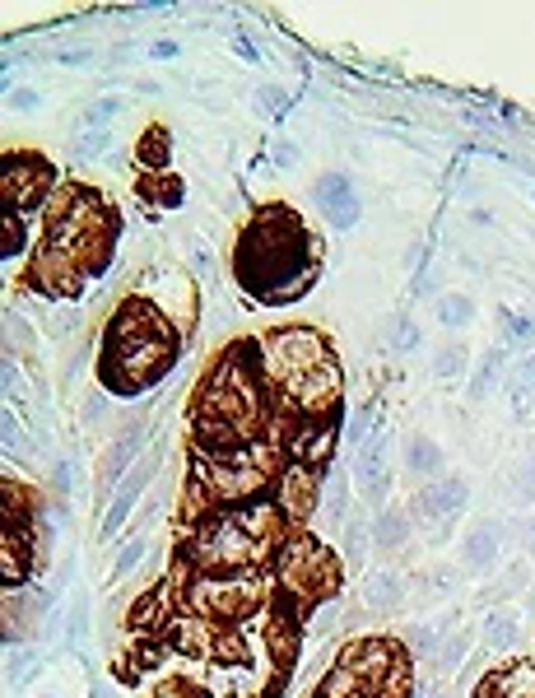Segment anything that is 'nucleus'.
<instances>
[{
    "label": "nucleus",
    "instance_id": "nucleus-34",
    "mask_svg": "<svg viewBox=\"0 0 535 698\" xmlns=\"http://www.w3.org/2000/svg\"><path fill=\"white\" fill-rule=\"evenodd\" d=\"M419 340H424V331H419L415 317H396V322L387 326V345L396 349V354H410V349H419Z\"/></svg>",
    "mask_w": 535,
    "mask_h": 698
},
{
    "label": "nucleus",
    "instance_id": "nucleus-17",
    "mask_svg": "<svg viewBox=\"0 0 535 698\" xmlns=\"http://www.w3.org/2000/svg\"><path fill=\"white\" fill-rule=\"evenodd\" d=\"M359 601L368 615H396V610L410 601V582H405V573H396V568H377V573L363 578Z\"/></svg>",
    "mask_w": 535,
    "mask_h": 698
},
{
    "label": "nucleus",
    "instance_id": "nucleus-19",
    "mask_svg": "<svg viewBox=\"0 0 535 698\" xmlns=\"http://www.w3.org/2000/svg\"><path fill=\"white\" fill-rule=\"evenodd\" d=\"M368 531H373V550L401 554L405 545L415 540V522H410V508H396V503L377 508V512H373V522H368Z\"/></svg>",
    "mask_w": 535,
    "mask_h": 698
},
{
    "label": "nucleus",
    "instance_id": "nucleus-21",
    "mask_svg": "<svg viewBox=\"0 0 535 698\" xmlns=\"http://www.w3.org/2000/svg\"><path fill=\"white\" fill-rule=\"evenodd\" d=\"M526 587H531V564H526V559H512V564L498 568V578L489 582V587L475 591V601H480L484 610H494V605L512 601V596H522Z\"/></svg>",
    "mask_w": 535,
    "mask_h": 698
},
{
    "label": "nucleus",
    "instance_id": "nucleus-24",
    "mask_svg": "<svg viewBox=\"0 0 535 698\" xmlns=\"http://www.w3.org/2000/svg\"><path fill=\"white\" fill-rule=\"evenodd\" d=\"M498 363H503L498 345H494V349H484V354H480V368H475V377H470V401H475V405L489 401V396L498 391V382H503V368H498Z\"/></svg>",
    "mask_w": 535,
    "mask_h": 698
},
{
    "label": "nucleus",
    "instance_id": "nucleus-30",
    "mask_svg": "<svg viewBox=\"0 0 535 698\" xmlns=\"http://www.w3.org/2000/svg\"><path fill=\"white\" fill-rule=\"evenodd\" d=\"M447 633H452V629H447V624H415V629H410V633H405V647H410V661H433V652H438V643H442V638H447Z\"/></svg>",
    "mask_w": 535,
    "mask_h": 698
},
{
    "label": "nucleus",
    "instance_id": "nucleus-26",
    "mask_svg": "<svg viewBox=\"0 0 535 698\" xmlns=\"http://www.w3.org/2000/svg\"><path fill=\"white\" fill-rule=\"evenodd\" d=\"M368 545H373V531H368V522H345V526H340V559H345L349 568H363V554H368Z\"/></svg>",
    "mask_w": 535,
    "mask_h": 698
},
{
    "label": "nucleus",
    "instance_id": "nucleus-45",
    "mask_svg": "<svg viewBox=\"0 0 535 698\" xmlns=\"http://www.w3.org/2000/svg\"><path fill=\"white\" fill-rule=\"evenodd\" d=\"M5 340H10V345H19V349L33 345V336H28V322H24V317H14V312L5 317Z\"/></svg>",
    "mask_w": 535,
    "mask_h": 698
},
{
    "label": "nucleus",
    "instance_id": "nucleus-10",
    "mask_svg": "<svg viewBox=\"0 0 535 698\" xmlns=\"http://www.w3.org/2000/svg\"><path fill=\"white\" fill-rule=\"evenodd\" d=\"M354 489L368 508H387L391 503V429L373 424V433L363 438L359 457H354Z\"/></svg>",
    "mask_w": 535,
    "mask_h": 698
},
{
    "label": "nucleus",
    "instance_id": "nucleus-42",
    "mask_svg": "<svg viewBox=\"0 0 535 698\" xmlns=\"http://www.w3.org/2000/svg\"><path fill=\"white\" fill-rule=\"evenodd\" d=\"M70 489H75V466H70V457H61V461L52 466V494H56V498H66Z\"/></svg>",
    "mask_w": 535,
    "mask_h": 698
},
{
    "label": "nucleus",
    "instance_id": "nucleus-40",
    "mask_svg": "<svg viewBox=\"0 0 535 698\" xmlns=\"http://www.w3.org/2000/svg\"><path fill=\"white\" fill-rule=\"evenodd\" d=\"M512 550L535 554V522L531 517H512Z\"/></svg>",
    "mask_w": 535,
    "mask_h": 698
},
{
    "label": "nucleus",
    "instance_id": "nucleus-46",
    "mask_svg": "<svg viewBox=\"0 0 535 698\" xmlns=\"http://www.w3.org/2000/svg\"><path fill=\"white\" fill-rule=\"evenodd\" d=\"M256 108L266 112V117H280V112H284V94L266 84V89H256Z\"/></svg>",
    "mask_w": 535,
    "mask_h": 698
},
{
    "label": "nucleus",
    "instance_id": "nucleus-15",
    "mask_svg": "<svg viewBox=\"0 0 535 698\" xmlns=\"http://www.w3.org/2000/svg\"><path fill=\"white\" fill-rule=\"evenodd\" d=\"M312 205L331 219L335 229H354L363 215V205H359V196H354L345 173H321L317 182H312Z\"/></svg>",
    "mask_w": 535,
    "mask_h": 698
},
{
    "label": "nucleus",
    "instance_id": "nucleus-8",
    "mask_svg": "<svg viewBox=\"0 0 535 698\" xmlns=\"http://www.w3.org/2000/svg\"><path fill=\"white\" fill-rule=\"evenodd\" d=\"M284 461H298L308 470H331V457L340 447V410L335 415H289L280 429Z\"/></svg>",
    "mask_w": 535,
    "mask_h": 698
},
{
    "label": "nucleus",
    "instance_id": "nucleus-7",
    "mask_svg": "<svg viewBox=\"0 0 535 698\" xmlns=\"http://www.w3.org/2000/svg\"><path fill=\"white\" fill-rule=\"evenodd\" d=\"M466 503H470L466 475H442V480L419 484L405 508H410V522H415V531H424L428 540H447Z\"/></svg>",
    "mask_w": 535,
    "mask_h": 698
},
{
    "label": "nucleus",
    "instance_id": "nucleus-25",
    "mask_svg": "<svg viewBox=\"0 0 535 698\" xmlns=\"http://www.w3.org/2000/svg\"><path fill=\"white\" fill-rule=\"evenodd\" d=\"M470 368V354L461 340H447V345H438V354H433V377L438 382H456V377Z\"/></svg>",
    "mask_w": 535,
    "mask_h": 698
},
{
    "label": "nucleus",
    "instance_id": "nucleus-23",
    "mask_svg": "<svg viewBox=\"0 0 535 698\" xmlns=\"http://www.w3.org/2000/svg\"><path fill=\"white\" fill-rule=\"evenodd\" d=\"M433 317H438V326L442 331H466L470 322H475V298L470 294H461V289H456V294H442L438 298V308H433Z\"/></svg>",
    "mask_w": 535,
    "mask_h": 698
},
{
    "label": "nucleus",
    "instance_id": "nucleus-48",
    "mask_svg": "<svg viewBox=\"0 0 535 698\" xmlns=\"http://www.w3.org/2000/svg\"><path fill=\"white\" fill-rule=\"evenodd\" d=\"M270 159H275V168H298V149L289 145V140H275Z\"/></svg>",
    "mask_w": 535,
    "mask_h": 698
},
{
    "label": "nucleus",
    "instance_id": "nucleus-9",
    "mask_svg": "<svg viewBox=\"0 0 535 698\" xmlns=\"http://www.w3.org/2000/svg\"><path fill=\"white\" fill-rule=\"evenodd\" d=\"M405 661H410V652H405L396 638H382V633H368V638H354V643L335 657V666H345V671L359 675V685L368 689V694H377V689L387 685L391 671H401Z\"/></svg>",
    "mask_w": 535,
    "mask_h": 698
},
{
    "label": "nucleus",
    "instance_id": "nucleus-47",
    "mask_svg": "<svg viewBox=\"0 0 535 698\" xmlns=\"http://www.w3.org/2000/svg\"><path fill=\"white\" fill-rule=\"evenodd\" d=\"M512 382H517V387H526V391H535V354H522V359H517V368H512Z\"/></svg>",
    "mask_w": 535,
    "mask_h": 698
},
{
    "label": "nucleus",
    "instance_id": "nucleus-36",
    "mask_svg": "<svg viewBox=\"0 0 535 698\" xmlns=\"http://www.w3.org/2000/svg\"><path fill=\"white\" fill-rule=\"evenodd\" d=\"M145 540H126L117 550V559H112V582H121V578H131L135 568H140V559H145Z\"/></svg>",
    "mask_w": 535,
    "mask_h": 698
},
{
    "label": "nucleus",
    "instance_id": "nucleus-51",
    "mask_svg": "<svg viewBox=\"0 0 535 698\" xmlns=\"http://www.w3.org/2000/svg\"><path fill=\"white\" fill-rule=\"evenodd\" d=\"M103 415H107V396H89V405H84V424H98Z\"/></svg>",
    "mask_w": 535,
    "mask_h": 698
},
{
    "label": "nucleus",
    "instance_id": "nucleus-49",
    "mask_svg": "<svg viewBox=\"0 0 535 698\" xmlns=\"http://www.w3.org/2000/svg\"><path fill=\"white\" fill-rule=\"evenodd\" d=\"M5 452H19V457H24V429H19V424H14V415H5Z\"/></svg>",
    "mask_w": 535,
    "mask_h": 698
},
{
    "label": "nucleus",
    "instance_id": "nucleus-35",
    "mask_svg": "<svg viewBox=\"0 0 535 698\" xmlns=\"http://www.w3.org/2000/svg\"><path fill=\"white\" fill-rule=\"evenodd\" d=\"M112 154V131H84L75 140V159L80 163H94V159H107Z\"/></svg>",
    "mask_w": 535,
    "mask_h": 698
},
{
    "label": "nucleus",
    "instance_id": "nucleus-20",
    "mask_svg": "<svg viewBox=\"0 0 535 698\" xmlns=\"http://www.w3.org/2000/svg\"><path fill=\"white\" fill-rule=\"evenodd\" d=\"M401 461H405V475H415L419 484L442 480V470H447V452H442L438 438H428L424 429L405 438V457Z\"/></svg>",
    "mask_w": 535,
    "mask_h": 698
},
{
    "label": "nucleus",
    "instance_id": "nucleus-29",
    "mask_svg": "<svg viewBox=\"0 0 535 698\" xmlns=\"http://www.w3.org/2000/svg\"><path fill=\"white\" fill-rule=\"evenodd\" d=\"M498 322H503V340H508V345H531L535 340V312L531 308H503Z\"/></svg>",
    "mask_w": 535,
    "mask_h": 698
},
{
    "label": "nucleus",
    "instance_id": "nucleus-44",
    "mask_svg": "<svg viewBox=\"0 0 535 698\" xmlns=\"http://www.w3.org/2000/svg\"><path fill=\"white\" fill-rule=\"evenodd\" d=\"M10 108L14 112H38L42 108V94H38V89H24V84H19V89H10Z\"/></svg>",
    "mask_w": 535,
    "mask_h": 698
},
{
    "label": "nucleus",
    "instance_id": "nucleus-32",
    "mask_svg": "<svg viewBox=\"0 0 535 698\" xmlns=\"http://www.w3.org/2000/svg\"><path fill=\"white\" fill-rule=\"evenodd\" d=\"M470 652V629H452L447 638L438 643V652H433V661H438V671H456L461 661H466Z\"/></svg>",
    "mask_w": 535,
    "mask_h": 698
},
{
    "label": "nucleus",
    "instance_id": "nucleus-16",
    "mask_svg": "<svg viewBox=\"0 0 535 698\" xmlns=\"http://www.w3.org/2000/svg\"><path fill=\"white\" fill-rule=\"evenodd\" d=\"M140 447H145V429H140V424L121 429L117 438L107 443L103 461H98V489H103V494H117L121 475H131V470L140 466Z\"/></svg>",
    "mask_w": 535,
    "mask_h": 698
},
{
    "label": "nucleus",
    "instance_id": "nucleus-13",
    "mask_svg": "<svg viewBox=\"0 0 535 698\" xmlns=\"http://www.w3.org/2000/svg\"><path fill=\"white\" fill-rule=\"evenodd\" d=\"M52 187H56V173L47 159H38V154H10L5 159V215L33 210Z\"/></svg>",
    "mask_w": 535,
    "mask_h": 698
},
{
    "label": "nucleus",
    "instance_id": "nucleus-2",
    "mask_svg": "<svg viewBox=\"0 0 535 698\" xmlns=\"http://www.w3.org/2000/svg\"><path fill=\"white\" fill-rule=\"evenodd\" d=\"M177 354H182V340L163 308H154L149 298H126L103 331L98 377L112 396H135L173 373Z\"/></svg>",
    "mask_w": 535,
    "mask_h": 698
},
{
    "label": "nucleus",
    "instance_id": "nucleus-27",
    "mask_svg": "<svg viewBox=\"0 0 535 698\" xmlns=\"http://www.w3.org/2000/svg\"><path fill=\"white\" fill-rule=\"evenodd\" d=\"M461 582V573H456L452 564H438V568H424L419 573V601H442V596H452V587Z\"/></svg>",
    "mask_w": 535,
    "mask_h": 698
},
{
    "label": "nucleus",
    "instance_id": "nucleus-31",
    "mask_svg": "<svg viewBox=\"0 0 535 698\" xmlns=\"http://www.w3.org/2000/svg\"><path fill=\"white\" fill-rule=\"evenodd\" d=\"M145 201L159 210H173V205H182V182L168 173H145Z\"/></svg>",
    "mask_w": 535,
    "mask_h": 698
},
{
    "label": "nucleus",
    "instance_id": "nucleus-6",
    "mask_svg": "<svg viewBox=\"0 0 535 698\" xmlns=\"http://www.w3.org/2000/svg\"><path fill=\"white\" fill-rule=\"evenodd\" d=\"M256 345H261V363H266V377H270V387H275V396L298 387L303 377L321 373L326 363H335L331 345L312 326H280V331L261 336Z\"/></svg>",
    "mask_w": 535,
    "mask_h": 698
},
{
    "label": "nucleus",
    "instance_id": "nucleus-18",
    "mask_svg": "<svg viewBox=\"0 0 535 698\" xmlns=\"http://www.w3.org/2000/svg\"><path fill=\"white\" fill-rule=\"evenodd\" d=\"M154 470H159V457H145L140 466L126 475V480L117 484V494H112V503H107V517H103V536H117L121 522L135 512V503H140V494L149 489V480H154Z\"/></svg>",
    "mask_w": 535,
    "mask_h": 698
},
{
    "label": "nucleus",
    "instance_id": "nucleus-52",
    "mask_svg": "<svg viewBox=\"0 0 535 698\" xmlns=\"http://www.w3.org/2000/svg\"><path fill=\"white\" fill-rule=\"evenodd\" d=\"M233 52H238L242 61H256V47H252V42H247V38H242V33H238V38H233Z\"/></svg>",
    "mask_w": 535,
    "mask_h": 698
},
{
    "label": "nucleus",
    "instance_id": "nucleus-22",
    "mask_svg": "<svg viewBox=\"0 0 535 698\" xmlns=\"http://www.w3.org/2000/svg\"><path fill=\"white\" fill-rule=\"evenodd\" d=\"M517 638H522V615L512 605H494L480 624L484 652H508V647H517Z\"/></svg>",
    "mask_w": 535,
    "mask_h": 698
},
{
    "label": "nucleus",
    "instance_id": "nucleus-1",
    "mask_svg": "<svg viewBox=\"0 0 535 698\" xmlns=\"http://www.w3.org/2000/svg\"><path fill=\"white\" fill-rule=\"evenodd\" d=\"M233 275L256 303H294L317 280V242L289 205H266L242 229Z\"/></svg>",
    "mask_w": 535,
    "mask_h": 698
},
{
    "label": "nucleus",
    "instance_id": "nucleus-41",
    "mask_svg": "<svg viewBox=\"0 0 535 698\" xmlns=\"http://www.w3.org/2000/svg\"><path fill=\"white\" fill-rule=\"evenodd\" d=\"M33 671V652H24V647H10V666H5V680L10 685H24V675Z\"/></svg>",
    "mask_w": 535,
    "mask_h": 698
},
{
    "label": "nucleus",
    "instance_id": "nucleus-37",
    "mask_svg": "<svg viewBox=\"0 0 535 698\" xmlns=\"http://www.w3.org/2000/svg\"><path fill=\"white\" fill-rule=\"evenodd\" d=\"M117 112H121V98H98L94 108H84L80 126H84V131H103V126L117 117Z\"/></svg>",
    "mask_w": 535,
    "mask_h": 698
},
{
    "label": "nucleus",
    "instance_id": "nucleus-5",
    "mask_svg": "<svg viewBox=\"0 0 535 698\" xmlns=\"http://www.w3.org/2000/svg\"><path fill=\"white\" fill-rule=\"evenodd\" d=\"M182 564L196 568V573H242V568L261 564V554H256L252 536L242 531L238 512L233 508H210L205 517L187 522V536H182Z\"/></svg>",
    "mask_w": 535,
    "mask_h": 698
},
{
    "label": "nucleus",
    "instance_id": "nucleus-43",
    "mask_svg": "<svg viewBox=\"0 0 535 698\" xmlns=\"http://www.w3.org/2000/svg\"><path fill=\"white\" fill-rule=\"evenodd\" d=\"M154 698H205V694L191 685V680H163V685L154 689Z\"/></svg>",
    "mask_w": 535,
    "mask_h": 698
},
{
    "label": "nucleus",
    "instance_id": "nucleus-12",
    "mask_svg": "<svg viewBox=\"0 0 535 698\" xmlns=\"http://www.w3.org/2000/svg\"><path fill=\"white\" fill-rule=\"evenodd\" d=\"M512 550V517H480L456 545V564L466 573H489Z\"/></svg>",
    "mask_w": 535,
    "mask_h": 698
},
{
    "label": "nucleus",
    "instance_id": "nucleus-14",
    "mask_svg": "<svg viewBox=\"0 0 535 698\" xmlns=\"http://www.w3.org/2000/svg\"><path fill=\"white\" fill-rule=\"evenodd\" d=\"M303 629H308V610H303L294 596L275 591V601H270V624H266V647H270V661H275L280 671L294 666Z\"/></svg>",
    "mask_w": 535,
    "mask_h": 698
},
{
    "label": "nucleus",
    "instance_id": "nucleus-3",
    "mask_svg": "<svg viewBox=\"0 0 535 698\" xmlns=\"http://www.w3.org/2000/svg\"><path fill=\"white\" fill-rule=\"evenodd\" d=\"M270 573H275V582H280L275 591L294 596L308 615L317 610V605H331L335 596H340V559H335L317 536L298 531V526L289 531V540H284L280 550H275Z\"/></svg>",
    "mask_w": 535,
    "mask_h": 698
},
{
    "label": "nucleus",
    "instance_id": "nucleus-50",
    "mask_svg": "<svg viewBox=\"0 0 535 698\" xmlns=\"http://www.w3.org/2000/svg\"><path fill=\"white\" fill-rule=\"evenodd\" d=\"M177 56V42L159 38V42H149V61H173Z\"/></svg>",
    "mask_w": 535,
    "mask_h": 698
},
{
    "label": "nucleus",
    "instance_id": "nucleus-11",
    "mask_svg": "<svg viewBox=\"0 0 535 698\" xmlns=\"http://www.w3.org/2000/svg\"><path fill=\"white\" fill-rule=\"evenodd\" d=\"M321 470H308L298 466V461H284L275 484H270V498H275V508L289 517V526L308 522L312 512H321Z\"/></svg>",
    "mask_w": 535,
    "mask_h": 698
},
{
    "label": "nucleus",
    "instance_id": "nucleus-33",
    "mask_svg": "<svg viewBox=\"0 0 535 698\" xmlns=\"http://www.w3.org/2000/svg\"><path fill=\"white\" fill-rule=\"evenodd\" d=\"M321 512H326V522H335V526H345L349 517V489H345V480L335 475V480H326L321 484Z\"/></svg>",
    "mask_w": 535,
    "mask_h": 698
},
{
    "label": "nucleus",
    "instance_id": "nucleus-39",
    "mask_svg": "<svg viewBox=\"0 0 535 698\" xmlns=\"http://www.w3.org/2000/svg\"><path fill=\"white\" fill-rule=\"evenodd\" d=\"M368 424H373V405H359V410H354V415H349V429H345V438L354 447H363V438H368Z\"/></svg>",
    "mask_w": 535,
    "mask_h": 698
},
{
    "label": "nucleus",
    "instance_id": "nucleus-38",
    "mask_svg": "<svg viewBox=\"0 0 535 698\" xmlns=\"http://www.w3.org/2000/svg\"><path fill=\"white\" fill-rule=\"evenodd\" d=\"M512 489H517V503H535V452L517 466V475H512Z\"/></svg>",
    "mask_w": 535,
    "mask_h": 698
},
{
    "label": "nucleus",
    "instance_id": "nucleus-28",
    "mask_svg": "<svg viewBox=\"0 0 535 698\" xmlns=\"http://www.w3.org/2000/svg\"><path fill=\"white\" fill-rule=\"evenodd\" d=\"M135 159H140L145 173H163V168H168V131H163V126H149L140 149H135Z\"/></svg>",
    "mask_w": 535,
    "mask_h": 698
},
{
    "label": "nucleus",
    "instance_id": "nucleus-4",
    "mask_svg": "<svg viewBox=\"0 0 535 698\" xmlns=\"http://www.w3.org/2000/svg\"><path fill=\"white\" fill-rule=\"evenodd\" d=\"M266 601V582L256 568L242 573H196L182 564V587H177V605L182 615L210 619V624H238Z\"/></svg>",
    "mask_w": 535,
    "mask_h": 698
}]
</instances>
